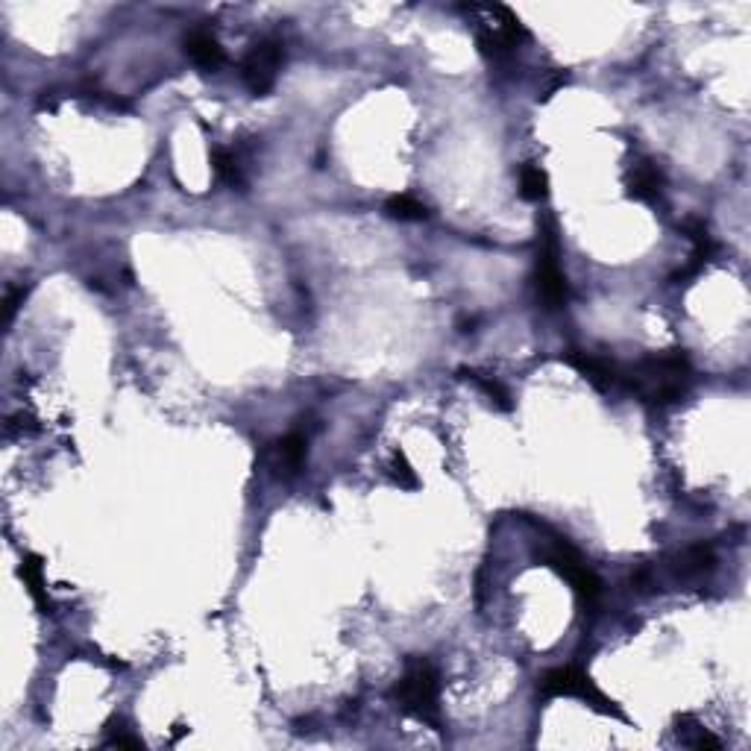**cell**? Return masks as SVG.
Listing matches in <instances>:
<instances>
[{
  "instance_id": "6da1fadb",
  "label": "cell",
  "mask_w": 751,
  "mask_h": 751,
  "mask_svg": "<svg viewBox=\"0 0 751 751\" xmlns=\"http://www.w3.org/2000/svg\"><path fill=\"white\" fill-rule=\"evenodd\" d=\"M619 382H625L628 391H634L646 402L666 405L687 394L693 382V367L684 350H666L640 358L628 370H619Z\"/></svg>"
},
{
  "instance_id": "7a4b0ae2",
  "label": "cell",
  "mask_w": 751,
  "mask_h": 751,
  "mask_svg": "<svg viewBox=\"0 0 751 751\" xmlns=\"http://www.w3.org/2000/svg\"><path fill=\"white\" fill-rule=\"evenodd\" d=\"M394 699L408 716H414V719L432 725L435 731H441V681H438L435 666L426 658H417V655L408 658L405 675L399 678V684L394 687Z\"/></svg>"
},
{
  "instance_id": "3957f363",
  "label": "cell",
  "mask_w": 751,
  "mask_h": 751,
  "mask_svg": "<svg viewBox=\"0 0 751 751\" xmlns=\"http://www.w3.org/2000/svg\"><path fill=\"white\" fill-rule=\"evenodd\" d=\"M464 12L470 15L476 42H479V50L485 56L502 59V56L514 53L520 47V42L526 39V27L520 24V18L508 6L470 3V6H464Z\"/></svg>"
},
{
  "instance_id": "277c9868",
  "label": "cell",
  "mask_w": 751,
  "mask_h": 751,
  "mask_svg": "<svg viewBox=\"0 0 751 751\" xmlns=\"http://www.w3.org/2000/svg\"><path fill=\"white\" fill-rule=\"evenodd\" d=\"M537 693H540L543 699H561V696L581 699L584 705H590L593 710L605 713V716L625 719V713L619 710L617 702H614L611 696H605V693L596 687V681H593L587 672L575 669V666H555V669L543 672L540 681H537Z\"/></svg>"
},
{
  "instance_id": "5b68a950",
  "label": "cell",
  "mask_w": 751,
  "mask_h": 751,
  "mask_svg": "<svg viewBox=\"0 0 751 751\" xmlns=\"http://www.w3.org/2000/svg\"><path fill=\"white\" fill-rule=\"evenodd\" d=\"M540 561H543L549 570H555L561 578H567L570 587L575 590V596H578L584 605H593V602L602 596V581H599V575L584 564V558L575 552L567 540H552V546L543 549Z\"/></svg>"
},
{
  "instance_id": "8992f818",
  "label": "cell",
  "mask_w": 751,
  "mask_h": 751,
  "mask_svg": "<svg viewBox=\"0 0 751 751\" xmlns=\"http://www.w3.org/2000/svg\"><path fill=\"white\" fill-rule=\"evenodd\" d=\"M285 62V45L273 36L259 39L256 45H250L247 56L241 59V80L244 86L253 91L256 97H265L276 86L279 68Z\"/></svg>"
},
{
  "instance_id": "52a82bcc",
  "label": "cell",
  "mask_w": 751,
  "mask_h": 751,
  "mask_svg": "<svg viewBox=\"0 0 751 751\" xmlns=\"http://www.w3.org/2000/svg\"><path fill=\"white\" fill-rule=\"evenodd\" d=\"M537 294L546 303V309H561L570 297V285L558 265V250H555L552 235L546 238V247L537 256Z\"/></svg>"
},
{
  "instance_id": "ba28073f",
  "label": "cell",
  "mask_w": 751,
  "mask_h": 751,
  "mask_svg": "<svg viewBox=\"0 0 751 751\" xmlns=\"http://www.w3.org/2000/svg\"><path fill=\"white\" fill-rule=\"evenodd\" d=\"M564 361L570 367H575L596 391H608V388H614L619 382V367L611 358H605V355H587L578 353V350H570V353L564 355Z\"/></svg>"
},
{
  "instance_id": "9c48e42d",
  "label": "cell",
  "mask_w": 751,
  "mask_h": 751,
  "mask_svg": "<svg viewBox=\"0 0 751 751\" xmlns=\"http://www.w3.org/2000/svg\"><path fill=\"white\" fill-rule=\"evenodd\" d=\"M716 570V555L705 543L687 546L684 552H678L675 558H669V573L678 581H702Z\"/></svg>"
},
{
  "instance_id": "30bf717a",
  "label": "cell",
  "mask_w": 751,
  "mask_h": 751,
  "mask_svg": "<svg viewBox=\"0 0 751 751\" xmlns=\"http://www.w3.org/2000/svg\"><path fill=\"white\" fill-rule=\"evenodd\" d=\"M309 455V438L303 432H291L282 441L273 443V470L285 479L297 476Z\"/></svg>"
},
{
  "instance_id": "8fae6325",
  "label": "cell",
  "mask_w": 751,
  "mask_h": 751,
  "mask_svg": "<svg viewBox=\"0 0 751 751\" xmlns=\"http://www.w3.org/2000/svg\"><path fill=\"white\" fill-rule=\"evenodd\" d=\"M663 191V174L652 162H637L625 177V194L640 203H655Z\"/></svg>"
},
{
  "instance_id": "7c38bea8",
  "label": "cell",
  "mask_w": 751,
  "mask_h": 751,
  "mask_svg": "<svg viewBox=\"0 0 751 751\" xmlns=\"http://www.w3.org/2000/svg\"><path fill=\"white\" fill-rule=\"evenodd\" d=\"M182 47H185L188 59H191L194 65H200V68H206V71L221 68L223 59H226L221 42H218L212 33H206V30H191V33L185 36Z\"/></svg>"
},
{
  "instance_id": "4fadbf2b",
  "label": "cell",
  "mask_w": 751,
  "mask_h": 751,
  "mask_svg": "<svg viewBox=\"0 0 751 751\" xmlns=\"http://www.w3.org/2000/svg\"><path fill=\"white\" fill-rule=\"evenodd\" d=\"M18 575L24 578V587H27V593L33 596V602L39 605V611H42V614H50V611H53V602H50V596H47L45 561H42L36 552H27V555L21 558Z\"/></svg>"
},
{
  "instance_id": "5bb4252c",
  "label": "cell",
  "mask_w": 751,
  "mask_h": 751,
  "mask_svg": "<svg viewBox=\"0 0 751 751\" xmlns=\"http://www.w3.org/2000/svg\"><path fill=\"white\" fill-rule=\"evenodd\" d=\"M678 737H681V743L684 746H690V749H699V751H722V743L702 728L693 716H678Z\"/></svg>"
},
{
  "instance_id": "9a60e30c",
  "label": "cell",
  "mask_w": 751,
  "mask_h": 751,
  "mask_svg": "<svg viewBox=\"0 0 751 751\" xmlns=\"http://www.w3.org/2000/svg\"><path fill=\"white\" fill-rule=\"evenodd\" d=\"M385 212H388V218L405 223H417L429 218L426 203H420V200L411 197V194H397V197H391V200L385 203Z\"/></svg>"
},
{
  "instance_id": "2e32d148",
  "label": "cell",
  "mask_w": 751,
  "mask_h": 751,
  "mask_svg": "<svg viewBox=\"0 0 751 751\" xmlns=\"http://www.w3.org/2000/svg\"><path fill=\"white\" fill-rule=\"evenodd\" d=\"M458 373H461L464 379H473V382H476V388H479V391H482V394H485V397L490 399L499 411H511V408H514L511 394H508V391H505L496 379H490V376H485V373H476V370H467V367H461Z\"/></svg>"
},
{
  "instance_id": "e0dca14e",
  "label": "cell",
  "mask_w": 751,
  "mask_h": 751,
  "mask_svg": "<svg viewBox=\"0 0 751 751\" xmlns=\"http://www.w3.org/2000/svg\"><path fill=\"white\" fill-rule=\"evenodd\" d=\"M520 194L529 203H540L549 194V177L540 165H523L520 171Z\"/></svg>"
},
{
  "instance_id": "ac0fdd59",
  "label": "cell",
  "mask_w": 751,
  "mask_h": 751,
  "mask_svg": "<svg viewBox=\"0 0 751 751\" xmlns=\"http://www.w3.org/2000/svg\"><path fill=\"white\" fill-rule=\"evenodd\" d=\"M212 171H215V177L221 179L223 185H229V188H241L244 185V177H241V168H238V162H235V156L229 153V150H212Z\"/></svg>"
},
{
  "instance_id": "d6986e66",
  "label": "cell",
  "mask_w": 751,
  "mask_h": 751,
  "mask_svg": "<svg viewBox=\"0 0 751 751\" xmlns=\"http://www.w3.org/2000/svg\"><path fill=\"white\" fill-rule=\"evenodd\" d=\"M391 476H394V482L399 487H408V490H417L420 487V479H417V473L411 470V464H408V458L397 452L394 458H391Z\"/></svg>"
},
{
  "instance_id": "ffe728a7",
  "label": "cell",
  "mask_w": 751,
  "mask_h": 751,
  "mask_svg": "<svg viewBox=\"0 0 751 751\" xmlns=\"http://www.w3.org/2000/svg\"><path fill=\"white\" fill-rule=\"evenodd\" d=\"M109 731H112V737L106 740L109 749H144V743H141L138 737H133V734H127L121 722H109Z\"/></svg>"
},
{
  "instance_id": "44dd1931",
  "label": "cell",
  "mask_w": 751,
  "mask_h": 751,
  "mask_svg": "<svg viewBox=\"0 0 751 751\" xmlns=\"http://www.w3.org/2000/svg\"><path fill=\"white\" fill-rule=\"evenodd\" d=\"M24 297H27V288H9L6 291V300H3V320L6 323H12V317H15L18 306L24 303Z\"/></svg>"
}]
</instances>
